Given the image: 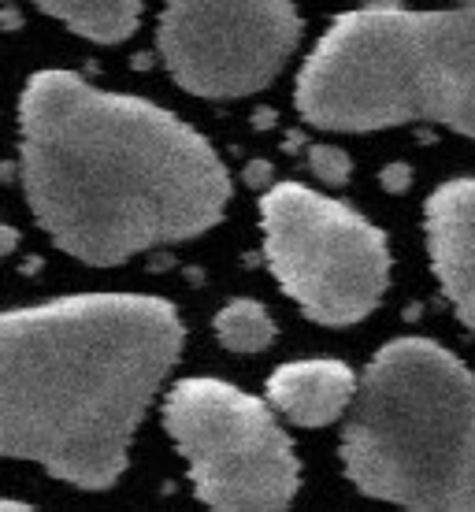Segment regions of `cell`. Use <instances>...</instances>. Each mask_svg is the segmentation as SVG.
<instances>
[{
	"label": "cell",
	"instance_id": "cell-1",
	"mask_svg": "<svg viewBox=\"0 0 475 512\" xmlns=\"http://www.w3.org/2000/svg\"><path fill=\"white\" fill-rule=\"evenodd\" d=\"M23 190L52 242L93 268L216 227L231 179L201 134L164 108L41 71L19 101Z\"/></svg>",
	"mask_w": 475,
	"mask_h": 512
},
{
	"label": "cell",
	"instance_id": "cell-2",
	"mask_svg": "<svg viewBox=\"0 0 475 512\" xmlns=\"http://www.w3.org/2000/svg\"><path fill=\"white\" fill-rule=\"evenodd\" d=\"M182 353L160 297L86 294L0 316V457L86 490L112 487Z\"/></svg>",
	"mask_w": 475,
	"mask_h": 512
},
{
	"label": "cell",
	"instance_id": "cell-3",
	"mask_svg": "<svg viewBox=\"0 0 475 512\" xmlns=\"http://www.w3.org/2000/svg\"><path fill=\"white\" fill-rule=\"evenodd\" d=\"M320 130L442 123L475 138V0L446 12L372 4L342 15L297 75Z\"/></svg>",
	"mask_w": 475,
	"mask_h": 512
},
{
	"label": "cell",
	"instance_id": "cell-4",
	"mask_svg": "<svg viewBox=\"0 0 475 512\" xmlns=\"http://www.w3.org/2000/svg\"><path fill=\"white\" fill-rule=\"evenodd\" d=\"M346 475L405 509H475V375L427 338L368 364L342 431Z\"/></svg>",
	"mask_w": 475,
	"mask_h": 512
},
{
	"label": "cell",
	"instance_id": "cell-5",
	"mask_svg": "<svg viewBox=\"0 0 475 512\" xmlns=\"http://www.w3.org/2000/svg\"><path fill=\"white\" fill-rule=\"evenodd\" d=\"M260 223L271 275L309 320L349 327L383 301L390 249L353 208L283 182L260 197Z\"/></svg>",
	"mask_w": 475,
	"mask_h": 512
},
{
	"label": "cell",
	"instance_id": "cell-6",
	"mask_svg": "<svg viewBox=\"0 0 475 512\" xmlns=\"http://www.w3.org/2000/svg\"><path fill=\"white\" fill-rule=\"evenodd\" d=\"M164 427L190 464L197 498L223 512L286 509L301 487L294 446L271 409L219 379H182Z\"/></svg>",
	"mask_w": 475,
	"mask_h": 512
},
{
	"label": "cell",
	"instance_id": "cell-7",
	"mask_svg": "<svg viewBox=\"0 0 475 512\" xmlns=\"http://www.w3.org/2000/svg\"><path fill=\"white\" fill-rule=\"evenodd\" d=\"M301 41L294 0H167L160 60L182 90L212 101L249 97L286 67Z\"/></svg>",
	"mask_w": 475,
	"mask_h": 512
},
{
	"label": "cell",
	"instance_id": "cell-8",
	"mask_svg": "<svg viewBox=\"0 0 475 512\" xmlns=\"http://www.w3.org/2000/svg\"><path fill=\"white\" fill-rule=\"evenodd\" d=\"M427 249L457 316L475 331V179L446 182L427 201Z\"/></svg>",
	"mask_w": 475,
	"mask_h": 512
},
{
	"label": "cell",
	"instance_id": "cell-9",
	"mask_svg": "<svg viewBox=\"0 0 475 512\" xmlns=\"http://www.w3.org/2000/svg\"><path fill=\"white\" fill-rule=\"evenodd\" d=\"M357 379L342 360H297L268 379V401L297 427H327L349 412Z\"/></svg>",
	"mask_w": 475,
	"mask_h": 512
},
{
	"label": "cell",
	"instance_id": "cell-10",
	"mask_svg": "<svg viewBox=\"0 0 475 512\" xmlns=\"http://www.w3.org/2000/svg\"><path fill=\"white\" fill-rule=\"evenodd\" d=\"M41 12L60 19L78 38L116 45L134 34L142 19V0H34Z\"/></svg>",
	"mask_w": 475,
	"mask_h": 512
},
{
	"label": "cell",
	"instance_id": "cell-11",
	"mask_svg": "<svg viewBox=\"0 0 475 512\" xmlns=\"http://www.w3.org/2000/svg\"><path fill=\"white\" fill-rule=\"evenodd\" d=\"M216 334L219 342L234 353H260V349L271 346L275 323H271L268 308L257 305V301H231L227 308H219Z\"/></svg>",
	"mask_w": 475,
	"mask_h": 512
},
{
	"label": "cell",
	"instance_id": "cell-12",
	"mask_svg": "<svg viewBox=\"0 0 475 512\" xmlns=\"http://www.w3.org/2000/svg\"><path fill=\"white\" fill-rule=\"evenodd\" d=\"M309 167L316 171V179L327 182V186H342L349 179V156L338 149V145H316L309 149Z\"/></svg>",
	"mask_w": 475,
	"mask_h": 512
},
{
	"label": "cell",
	"instance_id": "cell-13",
	"mask_svg": "<svg viewBox=\"0 0 475 512\" xmlns=\"http://www.w3.org/2000/svg\"><path fill=\"white\" fill-rule=\"evenodd\" d=\"M15 245H19V234H15V227L0 223V256L15 253Z\"/></svg>",
	"mask_w": 475,
	"mask_h": 512
},
{
	"label": "cell",
	"instance_id": "cell-14",
	"mask_svg": "<svg viewBox=\"0 0 475 512\" xmlns=\"http://www.w3.org/2000/svg\"><path fill=\"white\" fill-rule=\"evenodd\" d=\"M383 182H386V186H394V190H398V186H405V182H409V171H405V167H386Z\"/></svg>",
	"mask_w": 475,
	"mask_h": 512
},
{
	"label": "cell",
	"instance_id": "cell-15",
	"mask_svg": "<svg viewBox=\"0 0 475 512\" xmlns=\"http://www.w3.org/2000/svg\"><path fill=\"white\" fill-rule=\"evenodd\" d=\"M23 501H0V512H23Z\"/></svg>",
	"mask_w": 475,
	"mask_h": 512
}]
</instances>
